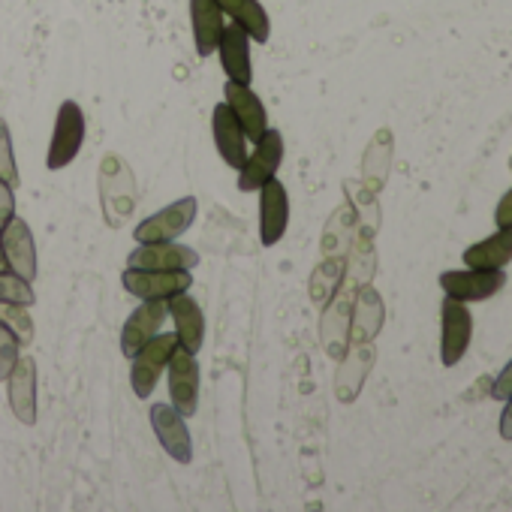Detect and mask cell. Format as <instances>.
Segmentation results:
<instances>
[{
  "instance_id": "cell-33",
  "label": "cell",
  "mask_w": 512,
  "mask_h": 512,
  "mask_svg": "<svg viewBox=\"0 0 512 512\" xmlns=\"http://www.w3.org/2000/svg\"><path fill=\"white\" fill-rule=\"evenodd\" d=\"M512 395V359L506 362V368L491 380V398L494 401H506Z\"/></svg>"
},
{
  "instance_id": "cell-26",
  "label": "cell",
  "mask_w": 512,
  "mask_h": 512,
  "mask_svg": "<svg viewBox=\"0 0 512 512\" xmlns=\"http://www.w3.org/2000/svg\"><path fill=\"white\" fill-rule=\"evenodd\" d=\"M353 232H356V211L350 205H341L326 226L323 256H329V260H347V250L353 244Z\"/></svg>"
},
{
  "instance_id": "cell-11",
  "label": "cell",
  "mask_w": 512,
  "mask_h": 512,
  "mask_svg": "<svg viewBox=\"0 0 512 512\" xmlns=\"http://www.w3.org/2000/svg\"><path fill=\"white\" fill-rule=\"evenodd\" d=\"M166 383H169V401L172 407L190 419L199 410V365L196 356L187 350H175L169 365H166Z\"/></svg>"
},
{
  "instance_id": "cell-6",
  "label": "cell",
  "mask_w": 512,
  "mask_h": 512,
  "mask_svg": "<svg viewBox=\"0 0 512 512\" xmlns=\"http://www.w3.org/2000/svg\"><path fill=\"white\" fill-rule=\"evenodd\" d=\"M124 293L136 296L139 302H169L178 293L193 287L190 272H151V269H124L121 275Z\"/></svg>"
},
{
  "instance_id": "cell-25",
  "label": "cell",
  "mask_w": 512,
  "mask_h": 512,
  "mask_svg": "<svg viewBox=\"0 0 512 512\" xmlns=\"http://www.w3.org/2000/svg\"><path fill=\"white\" fill-rule=\"evenodd\" d=\"M389 166H392V133L389 130H380L368 151H365V160H362V178H365V190L371 196H377L389 178Z\"/></svg>"
},
{
  "instance_id": "cell-4",
  "label": "cell",
  "mask_w": 512,
  "mask_h": 512,
  "mask_svg": "<svg viewBox=\"0 0 512 512\" xmlns=\"http://www.w3.org/2000/svg\"><path fill=\"white\" fill-rule=\"evenodd\" d=\"M196 214H199V202L196 196H181L175 199L172 205L148 214L139 226H136V241L145 244V241H178L193 223H196Z\"/></svg>"
},
{
  "instance_id": "cell-20",
  "label": "cell",
  "mask_w": 512,
  "mask_h": 512,
  "mask_svg": "<svg viewBox=\"0 0 512 512\" xmlns=\"http://www.w3.org/2000/svg\"><path fill=\"white\" fill-rule=\"evenodd\" d=\"M211 133H214V148H217L220 160L229 169H241V163L247 160V136H244L241 124L235 121V115H232V109L226 103L214 106Z\"/></svg>"
},
{
  "instance_id": "cell-9",
  "label": "cell",
  "mask_w": 512,
  "mask_h": 512,
  "mask_svg": "<svg viewBox=\"0 0 512 512\" xmlns=\"http://www.w3.org/2000/svg\"><path fill=\"white\" fill-rule=\"evenodd\" d=\"M148 416H151V428H154V437L163 446V452L178 464H190L193 461V437H190L187 419L172 404H163V401L151 404Z\"/></svg>"
},
{
  "instance_id": "cell-2",
  "label": "cell",
  "mask_w": 512,
  "mask_h": 512,
  "mask_svg": "<svg viewBox=\"0 0 512 512\" xmlns=\"http://www.w3.org/2000/svg\"><path fill=\"white\" fill-rule=\"evenodd\" d=\"M175 350H178V341L172 332H157L145 347H139V353L133 356V365H130V386L139 401H148L154 395Z\"/></svg>"
},
{
  "instance_id": "cell-18",
  "label": "cell",
  "mask_w": 512,
  "mask_h": 512,
  "mask_svg": "<svg viewBox=\"0 0 512 512\" xmlns=\"http://www.w3.org/2000/svg\"><path fill=\"white\" fill-rule=\"evenodd\" d=\"M166 314L172 317V326H175L172 335H175L178 347L196 356L205 341V314H202L199 302L187 293H178L166 302Z\"/></svg>"
},
{
  "instance_id": "cell-30",
  "label": "cell",
  "mask_w": 512,
  "mask_h": 512,
  "mask_svg": "<svg viewBox=\"0 0 512 512\" xmlns=\"http://www.w3.org/2000/svg\"><path fill=\"white\" fill-rule=\"evenodd\" d=\"M0 178L7 184H22V175H19V163H16V151H13V133H10V124L7 118H0Z\"/></svg>"
},
{
  "instance_id": "cell-31",
  "label": "cell",
  "mask_w": 512,
  "mask_h": 512,
  "mask_svg": "<svg viewBox=\"0 0 512 512\" xmlns=\"http://www.w3.org/2000/svg\"><path fill=\"white\" fill-rule=\"evenodd\" d=\"M19 359H22V341L16 338V332L10 326L0 323V383L10 377V371L16 368Z\"/></svg>"
},
{
  "instance_id": "cell-32",
  "label": "cell",
  "mask_w": 512,
  "mask_h": 512,
  "mask_svg": "<svg viewBox=\"0 0 512 512\" xmlns=\"http://www.w3.org/2000/svg\"><path fill=\"white\" fill-rule=\"evenodd\" d=\"M13 217H16V193H13V184L0 178V229H4Z\"/></svg>"
},
{
  "instance_id": "cell-35",
  "label": "cell",
  "mask_w": 512,
  "mask_h": 512,
  "mask_svg": "<svg viewBox=\"0 0 512 512\" xmlns=\"http://www.w3.org/2000/svg\"><path fill=\"white\" fill-rule=\"evenodd\" d=\"M497 431H500V437H503V440H512V395L506 398V407H503V413H500V425H497Z\"/></svg>"
},
{
  "instance_id": "cell-10",
  "label": "cell",
  "mask_w": 512,
  "mask_h": 512,
  "mask_svg": "<svg viewBox=\"0 0 512 512\" xmlns=\"http://www.w3.org/2000/svg\"><path fill=\"white\" fill-rule=\"evenodd\" d=\"M440 287L449 299L458 302H485L497 296L506 287V272L503 269H458V272H443Z\"/></svg>"
},
{
  "instance_id": "cell-19",
  "label": "cell",
  "mask_w": 512,
  "mask_h": 512,
  "mask_svg": "<svg viewBox=\"0 0 512 512\" xmlns=\"http://www.w3.org/2000/svg\"><path fill=\"white\" fill-rule=\"evenodd\" d=\"M220 67L226 73V82L253 85V61H250V37L238 25H226L217 43Z\"/></svg>"
},
{
  "instance_id": "cell-36",
  "label": "cell",
  "mask_w": 512,
  "mask_h": 512,
  "mask_svg": "<svg viewBox=\"0 0 512 512\" xmlns=\"http://www.w3.org/2000/svg\"><path fill=\"white\" fill-rule=\"evenodd\" d=\"M7 269V263H4V235H0V272Z\"/></svg>"
},
{
  "instance_id": "cell-34",
  "label": "cell",
  "mask_w": 512,
  "mask_h": 512,
  "mask_svg": "<svg viewBox=\"0 0 512 512\" xmlns=\"http://www.w3.org/2000/svg\"><path fill=\"white\" fill-rule=\"evenodd\" d=\"M494 223L497 229H512V187L497 199V208H494Z\"/></svg>"
},
{
  "instance_id": "cell-12",
  "label": "cell",
  "mask_w": 512,
  "mask_h": 512,
  "mask_svg": "<svg viewBox=\"0 0 512 512\" xmlns=\"http://www.w3.org/2000/svg\"><path fill=\"white\" fill-rule=\"evenodd\" d=\"M256 193H260V241L263 247H275L281 244L290 226V193L278 175Z\"/></svg>"
},
{
  "instance_id": "cell-8",
  "label": "cell",
  "mask_w": 512,
  "mask_h": 512,
  "mask_svg": "<svg viewBox=\"0 0 512 512\" xmlns=\"http://www.w3.org/2000/svg\"><path fill=\"white\" fill-rule=\"evenodd\" d=\"M473 338V317L464 302L449 299L440 305V362L443 368H455Z\"/></svg>"
},
{
  "instance_id": "cell-13",
  "label": "cell",
  "mask_w": 512,
  "mask_h": 512,
  "mask_svg": "<svg viewBox=\"0 0 512 512\" xmlns=\"http://www.w3.org/2000/svg\"><path fill=\"white\" fill-rule=\"evenodd\" d=\"M4 263H7V272L25 278V281H37V244H34V232L28 226V220L22 217H13L4 229Z\"/></svg>"
},
{
  "instance_id": "cell-21",
  "label": "cell",
  "mask_w": 512,
  "mask_h": 512,
  "mask_svg": "<svg viewBox=\"0 0 512 512\" xmlns=\"http://www.w3.org/2000/svg\"><path fill=\"white\" fill-rule=\"evenodd\" d=\"M166 302H142L127 320H124V329H121V353L127 359H133L139 353V347H145L166 323Z\"/></svg>"
},
{
  "instance_id": "cell-14",
  "label": "cell",
  "mask_w": 512,
  "mask_h": 512,
  "mask_svg": "<svg viewBox=\"0 0 512 512\" xmlns=\"http://www.w3.org/2000/svg\"><path fill=\"white\" fill-rule=\"evenodd\" d=\"M223 103L232 109L235 121L241 124L247 142H260L269 130V112L263 106V100L253 94L250 85H238V82H226L223 85Z\"/></svg>"
},
{
  "instance_id": "cell-29",
  "label": "cell",
  "mask_w": 512,
  "mask_h": 512,
  "mask_svg": "<svg viewBox=\"0 0 512 512\" xmlns=\"http://www.w3.org/2000/svg\"><path fill=\"white\" fill-rule=\"evenodd\" d=\"M0 302H13V305H37V293L31 287V281L13 275V272H0Z\"/></svg>"
},
{
  "instance_id": "cell-3",
  "label": "cell",
  "mask_w": 512,
  "mask_h": 512,
  "mask_svg": "<svg viewBox=\"0 0 512 512\" xmlns=\"http://www.w3.org/2000/svg\"><path fill=\"white\" fill-rule=\"evenodd\" d=\"M284 154H287V142H284L281 130L269 127L266 136L256 142L253 154H247V160L238 169V190L241 193H256L266 181H272L281 172Z\"/></svg>"
},
{
  "instance_id": "cell-28",
  "label": "cell",
  "mask_w": 512,
  "mask_h": 512,
  "mask_svg": "<svg viewBox=\"0 0 512 512\" xmlns=\"http://www.w3.org/2000/svg\"><path fill=\"white\" fill-rule=\"evenodd\" d=\"M0 323L10 326L22 347H31L34 341V317L28 305H13V302H0Z\"/></svg>"
},
{
  "instance_id": "cell-5",
  "label": "cell",
  "mask_w": 512,
  "mask_h": 512,
  "mask_svg": "<svg viewBox=\"0 0 512 512\" xmlns=\"http://www.w3.org/2000/svg\"><path fill=\"white\" fill-rule=\"evenodd\" d=\"M193 266H199V253L178 241H145V244H136L127 256V269L190 272Z\"/></svg>"
},
{
  "instance_id": "cell-17",
  "label": "cell",
  "mask_w": 512,
  "mask_h": 512,
  "mask_svg": "<svg viewBox=\"0 0 512 512\" xmlns=\"http://www.w3.org/2000/svg\"><path fill=\"white\" fill-rule=\"evenodd\" d=\"M386 320L383 296L371 284H359L353 293V317H350V344H374Z\"/></svg>"
},
{
  "instance_id": "cell-22",
  "label": "cell",
  "mask_w": 512,
  "mask_h": 512,
  "mask_svg": "<svg viewBox=\"0 0 512 512\" xmlns=\"http://www.w3.org/2000/svg\"><path fill=\"white\" fill-rule=\"evenodd\" d=\"M190 28H193V46L196 55L205 61L217 52L220 34L226 28V16L217 0H190Z\"/></svg>"
},
{
  "instance_id": "cell-24",
  "label": "cell",
  "mask_w": 512,
  "mask_h": 512,
  "mask_svg": "<svg viewBox=\"0 0 512 512\" xmlns=\"http://www.w3.org/2000/svg\"><path fill=\"white\" fill-rule=\"evenodd\" d=\"M467 269H506L512 263V229H500L470 247H464Z\"/></svg>"
},
{
  "instance_id": "cell-27",
  "label": "cell",
  "mask_w": 512,
  "mask_h": 512,
  "mask_svg": "<svg viewBox=\"0 0 512 512\" xmlns=\"http://www.w3.org/2000/svg\"><path fill=\"white\" fill-rule=\"evenodd\" d=\"M344 284V260H329V256H323V263L314 269L311 275V299L314 305H326Z\"/></svg>"
},
{
  "instance_id": "cell-15",
  "label": "cell",
  "mask_w": 512,
  "mask_h": 512,
  "mask_svg": "<svg viewBox=\"0 0 512 512\" xmlns=\"http://www.w3.org/2000/svg\"><path fill=\"white\" fill-rule=\"evenodd\" d=\"M377 362L374 344H350V350L338 359V374H335V398L341 404H353Z\"/></svg>"
},
{
  "instance_id": "cell-7",
  "label": "cell",
  "mask_w": 512,
  "mask_h": 512,
  "mask_svg": "<svg viewBox=\"0 0 512 512\" xmlns=\"http://www.w3.org/2000/svg\"><path fill=\"white\" fill-rule=\"evenodd\" d=\"M353 284H341V290L323 305L320 317V341L323 350L338 362L350 350V317H353Z\"/></svg>"
},
{
  "instance_id": "cell-1",
  "label": "cell",
  "mask_w": 512,
  "mask_h": 512,
  "mask_svg": "<svg viewBox=\"0 0 512 512\" xmlns=\"http://www.w3.org/2000/svg\"><path fill=\"white\" fill-rule=\"evenodd\" d=\"M85 133H88V124H85L82 106L76 100H64L58 109V118H55L49 151H46V169L49 172L67 169L79 157V151L85 145Z\"/></svg>"
},
{
  "instance_id": "cell-16",
  "label": "cell",
  "mask_w": 512,
  "mask_h": 512,
  "mask_svg": "<svg viewBox=\"0 0 512 512\" xmlns=\"http://www.w3.org/2000/svg\"><path fill=\"white\" fill-rule=\"evenodd\" d=\"M4 383H7V401L13 416L28 428L37 425V359L22 353V359L16 362V368Z\"/></svg>"
},
{
  "instance_id": "cell-23",
  "label": "cell",
  "mask_w": 512,
  "mask_h": 512,
  "mask_svg": "<svg viewBox=\"0 0 512 512\" xmlns=\"http://www.w3.org/2000/svg\"><path fill=\"white\" fill-rule=\"evenodd\" d=\"M217 4H220L223 16L250 37V43H269L272 22H269V13L260 0H217Z\"/></svg>"
}]
</instances>
